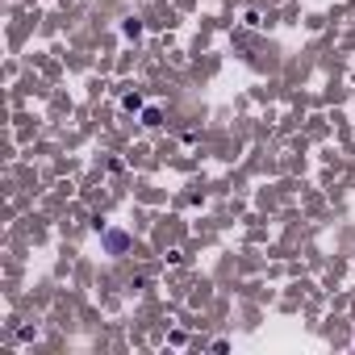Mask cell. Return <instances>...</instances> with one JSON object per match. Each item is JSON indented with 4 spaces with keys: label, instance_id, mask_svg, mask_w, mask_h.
<instances>
[{
    "label": "cell",
    "instance_id": "obj_1",
    "mask_svg": "<svg viewBox=\"0 0 355 355\" xmlns=\"http://www.w3.org/2000/svg\"><path fill=\"white\" fill-rule=\"evenodd\" d=\"M125 243H130V239H125L121 230H109V234H105V247H109L113 255H121V251H125Z\"/></svg>",
    "mask_w": 355,
    "mask_h": 355
}]
</instances>
